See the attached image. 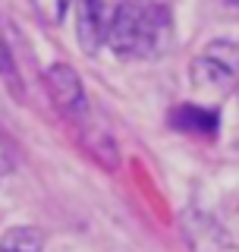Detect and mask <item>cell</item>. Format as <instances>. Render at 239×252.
<instances>
[{
	"label": "cell",
	"instance_id": "cell-1",
	"mask_svg": "<svg viewBox=\"0 0 239 252\" xmlns=\"http://www.w3.org/2000/svg\"><path fill=\"white\" fill-rule=\"evenodd\" d=\"M170 41V16L154 0H117L107 19L104 44L120 60H145Z\"/></svg>",
	"mask_w": 239,
	"mask_h": 252
},
{
	"label": "cell",
	"instance_id": "cell-2",
	"mask_svg": "<svg viewBox=\"0 0 239 252\" xmlns=\"http://www.w3.org/2000/svg\"><path fill=\"white\" fill-rule=\"evenodd\" d=\"M189 79L195 89L211 94L239 92V44L227 38L208 41L189 63Z\"/></svg>",
	"mask_w": 239,
	"mask_h": 252
},
{
	"label": "cell",
	"instance_id": "cell-3",
	"mask_svg": "<svg viewBox=\"0 0 239 252\" xmlns=\"http://www.w3.org/2000/svg\"><path fill=\"white\" fill-rule=\"evenodd\" d=\"M44 89L51 94V101L57 104L66 117L73 120H82L89 114V98H85L82 79L69 63H51L44 69Z\"/></svg>",
	"mask_w": 239,
	"mask_h": 252
},
{
	"label": "cell",
	"instance_id": "cell-4",
	"mask_svg": "<svg viewBox=\"0 0 239 252\" xmlns=\"http://www.w3.org/2000/svg\"><path fill=\"white\" fill-rule=\"evenodd\" d=\"M76 3V41L82 54L98 57L107 32V3L104 0H73Z\"/></svg>",
	"mask_w": 239,
	"mask_h": 252
},
{
	"label": "cell",
	"instance_id": "cell-5",
	"mask_svg": "<svg viewBox=\"0 0 239 252\" xmlns=\"http://www.w3.org/2000/svg\"><path fill=\"white\" fill-rule=\"evenodd\" d=\"M170 126L177 132H186V136L214 139L220 126V114L214 107H202V104H177L170 110Z\"/></svg>",
	"mask_w": 239,
	"mask_h": 252
},
{
	"label": "cell",
	"instance_id": "cell-6",
	"mask_svg": "<svg viewBox=\"0 0 239 252\" xmlns=\"http://www.w3.org/2000/svg\"><path fill=\"white\" fill-rule=\"evenodd\" d=\"M44 246V236L35 227H13L0 236V252H35Z\"/></svg>",
	"mask_w": 239,
	"mask_h": 252
},
{
	"label": "cell",
	"instance_id": "cell-7",
	"mask_svg": "<svg viewBox=\"0 0 239 252\" xmlns=\"http://www.w3.org/2000/svg\"><path fill=\"white\" fill-rule=\"evenodd\" d=\"M0 79L13 89L16 98H22V85H19V73H16V60H13V51L3 38V29H0Z\"/></svg>",
	"mask_w": 239,
	"mask_h": 252
},
{
	"label": "cell",
	"instance_id": "cell-8",
	"mask_svg": "<svg viewBox=\"0 0 239 252\" xmlns=\"http://www.w3.org/2000/svg\"><path fill=\"white\" fill-rule=\"evenodd\" d=\"M69 3H73V0H31L35 13L41 16L47 26H60L63 16H66V10H69Z\"/></svg>",
	"mask_w": 239,
	"mask_h": 252
},
{
	"label": "cell",
	"instance_id": "cell-9",
	"mask_svg": "<svg viewBox=\"0 0 239 252\" xmlns=\"http://www.w3.org/2000/svg\"><path fill=\"white\" fill-rule=\"evenodd\" d=\"M16 167V155L10 148V142L3 139V132H0V177H6V173H13Z\"/></svg>",
	"mask_w": 239,
	"mask_h": 252
}]
</instances>
